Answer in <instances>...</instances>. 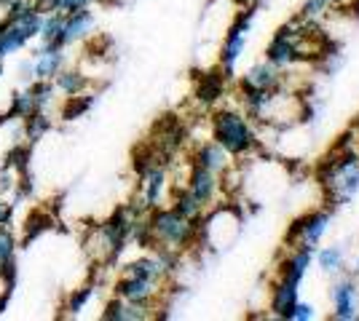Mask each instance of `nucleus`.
Instances as JSON below:
<instances>
[{
    "label": "nucleus",
    "mask_w": 359,
    "mask_h": 321,
    "mask_svg": "<svg viewBox=\"0 0 359 321\" xmlns=\"http://www.w3.org/2000/svg\"><path fill=\"white\" fill-rule=\"evenodd\" d=\"M196 228L198 222L182 217L172 206H156L145 214V230H148L145 249H164L182 255L196 246Z\"/></svg>",
    "instance_id": "obj_1"
},
{
    "label": "nucleus",
    "mask_w": 359,
    "mask_h": 321,
    "mask_svg": "<svg viewBox=\"0 0 359 321\" xmlns=\"http://www.w3.org/2000/svg\"><path fill=\"white\" fill-rule=\"evenodd\" d=\"M212 139L231 158H250L260 148V134L255 129V121L247 113L231 107L212 113Z\"/></svg>",
    "instance_id": "obj_2"
},
{
    "label": "nucleus",
    "mask_w": 359,
    "mask_h": 321,
    "mask_svg": "<svg viewBox=\"0 0 359 321\" xmlns=\"http://www.w3.org/2000/svg\"><path fill=\"white\" fill-rule=\"evenodd\" d=\"M322 187L332 204H346L359 190V150H341L322 166Z\"/></svg>",
    "instance_id": "obj_3"
},
{
    "label": "nucleus",
    "mask_w": 359,
    "mask_h": 321,
    "mask_svg": "<svg viewBox=\"0 0 359 321\" xmlns=\"http://www.w3.org/2000/svg\"><path fill=\"white\" fill-rule=\"evenodd\" d=\"M164 284H156L150 278H140V276H126L121 273V278L113 284V294L121 300H129L137 306H148L153 311H158V297L164 294Z\"/></svg>",
    "instance_id": "obj_4"
},
{
    "label": "nucleus",
    "mask_w": 359,
    "mask_h": 321,
    "mask_svg": "<svg viewBox=\"0 0 359 321\" xmlns=\"http://www.w3.org/2000/svg\"><path fill=\"white\" fill-rule=\"evenodd\" d=\"M327 225H330V214L322 212V209L303 214L300 220L292 222V228H290L285 241L290 244V249H314L322 241V236L327 233Z\"/></svg>",
    "instance_id": "obj_5"
},
{
    "label": "nucleus",
    "mask_w": 359,
    "mask_h": 321,
    "mask_svg": "<svg viewBox=\"0 0 359 321\" xmlns=\"http://www.w3.org/2000/svg\"><path fill=\"white\" fill-rule=\"evenodd\" d=\"M250 24H252V11L241 14L239 19L231 24V30L225 32L223 48H220V67H223L225 78L233 76V67H236V62L241 59V54H244V48H247Z\"/></svg>",
    "instance_id": "obj_6"
},
{
    "label": "nucleus",
    "mask_w": 359,
    "mask_h": 321,
    "mask_svg": "<svg viewBox=\"0 0 359 321\" xmlns=\"http://www.w3.org/2000/svg\"><path fill=\"white\" fill-rule=\"evenodd\" d=\"M169 193V174H166V164H153L140 174V204L145 209H156L164 206V199Z\"/></svg>",
    "instance_id": "obj_7"
},
{
    "label": "nucleus",
    "mask_w": 359,
    "mask_h": 321,
    "mask_svg": "<svg viewBox=\"0 0 359 321\" xmlns=\"http://www.w3.org/2000/svg\"><path fill=\"white\" fill-rule=\"evenodd\" d=\"M185 187L210 209V206H215V201H217L220 190H223V177L210 171V169H201V166H196V164H191Z\"/></svg>",
    "instance_id": "obj_8"
},
{
    "label": "nucleus",
    "mask_w": 359,
    "mask_h": 321,
    "mask_svg": "<svg viewBox=\"0 0 359 321\" xmlns=\"http://www.w3.org/2000/svg\"><path fill=\"white\" fill-rule=\"evenodd\" d=\"M94 27H97V19H94V11H91V8H78V11L65 14V24H62V35H60V46L70 48L73 43L86 41L91 32H94Z\"/></svg>",
    "instance_id": "obj_9"
},
{
    "label": "nucleus",
    "mask_w": 359,
    "mask_h": 321,
    "mask_svg": "<svg viewBox=\"0 0 359 321\" xmlns=\"http://www.w3.org/2000/svg\"><path fill=\"white\" fill-rule=\"evenodd\" d=\"M62 67H67V48L41 46L32 54V80H54Z\"/></svg>",
    "instance_id": "obj_10"
},
{
    "label": "nucleus",
    "mask_w": 359,
    "mask_h": 321,
    "mask_svg": "<svg viewBox=\"0 0 359 321\" xmlns=\"http://www.w3.org/2000/svg\"><path fill=\"white\" fill-rule=\"evenodd\" d=\"M285 83V76L279 67H273L271 62H260L247 70V76L241 78V92H273Z\"/></svg>",
    "instance_id": "obj_11"
},
{
    "label": "nucleus",
    "mask_w": 359,
    "mask_h": 321,
    "mask_svg": "<svg viewBox=\"0 0 359 321\" xmlns=\"http://www.w3.org/2000/svg\"><path fill=\"white\" fill-rule=\"evenodd\" d=\"M330 300H332V319L335 321L357 319L359 290L351 278H348V281H341V284H335L332 292H330Z\"/></svg>",
    "instance_id": "obj_12"
},
{
    "label": "nucleus",
    "mask_w": 359,
    "mask_h": 321,
    "mask_svg": "<svg viewBox=\"0 0 359 321\" xmlns=\"http://www.w3.org/2000/svg\"><path fill=\"white\" fill-rule=\"evenodd\" d=\"M266 62H271V64L279 67V70H285L290 64L300 62L298 46H295V38H292V30H290V27H282V30L271 38L269 48H266Z\"/></svg>",
    "instance_id": "obj_13"
},
{
    "label": "nucleus",
    "mask_w": 359,
    "mask_h": 321,
    "mask_svg": "<svg viewBox=\"0 0 359 321\" xmlns=\"http://www.w3.org/2000/svg\"><path fill=\"white\" fill-rule=\"evenodd\" d=\"M191 164L201 169H210V171L223 177V174L231 171V155L225 153L215 139H201V145H196L194 155H191Z\"/></svg>",
    "instance_id": "obj_14"
},
{
    "label": "nucleus",
    "mask_w": 359,
    "mask_h": 321,
    "mask_svg": "<svg viewBox=\"0 0 359 321\" xmlns=\"http://www.w3.org/2000/svg\"><path fill=\"white\" fill-rule=\"evenodd\" d=\"M102 319L105 321H145V319H156V313H153V308L137 306V303L121 300V297L113 294V300L105 303Z\"/></svg>",
    "instance_id": "obj_15"
},
{
    "label": "nucleus",
    "mask_w": 359,
    "mask_h": 321,
    "mask_svg": "<svg viewBox=\"0 0 359 321\" xmlns=\"http://www.w3.org/2000/svg\"><path fill=\"white\" fill-rule=\"evenodd\" d=\"M298 287L300 284H290V281H276L271 290V313L276 319H287L292 306L298 303Z\"/></svg>",
    "instance_id": "obj_16"
},
{
    "label": "nucleus",
    "mask_w": 359,
    "mask_h": 321,
    "mask_svg": "<svg viewBox=\"0 0 359 321\" xmlns=\"http://www.w3.org/2000/svg\"><path fill=\"white\" fill-rule=\"evenodd\" d=\"M54 89L62 97H75V94H83L89 89V76H83L81 70L75 67H62L60 73L54 76Z\"/></svg>",
    "instance_id": "obj_17"
},
{
    "label": "nucleus",
    "mask_w": 359,
    "mask_h": 321,
    "mask_svg": "<svg viewBox=\"0 0 359 321\" xmlns=\"http://www.w3.org/2000/svg\"><path fill=\"white\" fill-rule=\"evenodd\" d=\"M27 46H30L27 35L19 30L14 22H6V19H0V57L6 59V57H11V54H19V51H25Z\"/></svg>",
    "instance_id": "obj_18"
},
{
    "label": "nucleus",
    "mask_w": 359,
    "mask_h": 321,
    "mask_svg": "<svg viewBox=\"0 0 359 321\" xmlns=\"http://www.w3.org/2000/svg\"><path fill=\"white\" fill-rule=\"evenodd\" d=\"M51 115L46 113V110H35L32 115H27L25 121H22V134H25V142L27 145H38L41 139L51 131Z\"/></svg>",
    "instance_id": "obj_19"
},
{
    "label": "nucleus",
    "mask_w": 359,
    "mask_h": 321,
    "mask_svg": "<svg viewBox=\"0 0 359 321\" xmlns=\"http://www.w3.org/2000/svg\"><path fill=\"white\" fill-rule=\"evenodd\" d=\"M94 102H97V94H91V92L65 97V105H62V110H60L62 121H78V118H83L91 107H94Z\"/></svg>",
    "instance_id": "obj_20"
},
{
    "label": "nucleus",
    "mask_w": 359,
    "mask_h": 321,
    "mask_svg": "<svg viewBox=\"0 0 359 321\" xmlns=\"http://www.w3.org/2000/svg\"><path fill=\"white\" fill-rule=\"evenodd\" d=\"M94 294H97V287H94V284H83V287L73 290L70 294H67L65 306H62L65 316H67V319H78V316L89 308V303L94 300Z\"/></svg>",
    "instance_id": "obj_21"
},
{
    "label": "nucleus",
    "mask_w": 359,
    "mask_h": 321,
    "mask_svg": "<svg viewBox=\"0 0 359 321\" xmlns=\"http://www.w3.org/2000/svg\"><path fill=\"white\" fill-rule=\"evenodd\" d=\"M62 24H65V14H60V11H51V14H43V22H41V35H38L41 46L62 48V46H60Z\"/></svg>",
    "instance_id": "obj_22"
},
{
    "label": "nucleus",
    "mask_w": 359,
    "mask_h": 321,
    "mask_svg": "<svg viewBox=\"0 0 359 321\" xmlns=\"http://www.w3.org/2000/svg\"><path fill=\"white\" fill-rule=\"evenodd\" d=\"M38 110L35 105V99H32V92L30 86H22V89H16L11 94V105H8V115L14 118V121H25L27 115H32Z\"/></svg>",
    "instance_id": "obj_23"
},
{
    "label": "nucleus",
    "mask_w": 359,
    "mask_h": 321,
    "mask_svg": "<svg viewBox=\"0 0 359 321\" xmlns=\"http://www.w3.org/2000/svg\"><path fill=\"white\" fill-rule=\"evenodd\" d=\"M198 99L204 102V105H215L220 97L225 94V76L220 73H207V76H201V83H198Z\"/></svg>",
    "instance_id": "obj_24"
},
{
    "label": "nucleus",
    "mask_w": 359,
    "mask_h": 321,
    "mask_svg": "<svg viewBox=\"0 0 359 321\" xmlns=\"http://www.w3.org/2000/svg\"><path fill=\"white\" fill-rule=\"evenodd\" d=\"M51 225H54V220L48 217V212H43V209L32 212L25 222V244H32L35 238H41L46 230H51Z\"/></svg>",
    "instance_id": "obj_25"
},
{
    "label": "nucleus",
    "mask_w": 359,
    "mask_h": 321,
    "mask_svg": "<svg viewBox=\"0 0 359 321\" xmlns=\"http://www.w3.org/2000/svg\"><path fill=\"white\" fill-rule=\"evenodd\" d=\"M32 92V99H35V105H38V110H51L54 107V102H57V89H54V80H32V83H27Z\"/></svg>",
    "instance_id": "obj_26"
},
{
    "label": "nucleus",
    "mask_w": 359,
    "mask_h": 321,
    "mask_svg": "<svg viewBox=\"0 0 359 321\" xmlns=\"http://www.w3.org/2000/svg\"><path fill=\"white\" fill-rule=\"evenodd\" d=\"M30 155H32V145H22V142H16L14 150L6 155V161H3V166H8L11 171L16 174H27L30 171Z\"/></svg>",
    "instance_id": "obj_27"
},
{
    "label": "nucleus",
    "mask_w": 359,
    "mask_h": 321,
    "mask_svg": "<svg viewBox=\"0 0 359 321\" xmlns=\"http://www.w3.org/2000/svg\"><path fill=\"white\" fill-rule=\"evenodd\" d=\"M344 249H338V246H325L322 252H316V265L325 271V273H338L341 268H344Z\"/></svg>",
    "instance_id": "obj_28"
},
{
    "label": "nucleus",
    "mask_w": 359,
    "mask_h": 321,
    "mask_svg": "<svg viewBox=\"0 0 359 321\" xmlns=\"http://www.w3.org/2000/svg\"><path fill=\"white\" fill-rule=\"evenodd\" d=\"M11 204L14 206H19L22 201H27V199H32L35 196V180H32V174L27 171V174H16V183H14V187H11Z\"/></svg>",
    "instance_id": "obj_29"
},
{
    "label": "nucleus",
    "mask_w": 359,
    "mask_h": 321,
    "mask_svg": "<svg viewBox=\"0 0 359 321\" xmlns=\"http://www.w3.org/2000/svg\"><path fill=\"white\" fill-rule=\"evenodd\" d=\"M16 249H19V241H16L14 230H11V225H3L0 228V268L6 262L16 260Z\"/></svg>",
    "instance_id": "obj_30"
},
{
    "label": "nucleus",
    "mask_w": 359,
    "mask_h": 321,
    "mask_svg": "<svg viewBox=\"0 0 359 321\" xmlns=\"http://www.w3.org/2000/svg\"><path fill=\"white\" fill-rule=\"evenodd\" d=\"M335 6H338V0H306L303 8H300V19L316 22V19H322L325 14H330Z\"/></svg>",
    "instance_id": "obj_31"
},
{
    "label": "nucleus",
    "mask_w": 359,
    "mask_h": 321,
    "mask_svg": "<svg viewBox=\"0 0 359 321\" xmlns=\"http://www.w3.org/2000/svg\"><path fill=\"white\" fill-rule=\"evenodd\" d=\"M94 3H100V0H54V11L70 14V11H78V8H91Z\"/></svg>",
    "instance_id": "obj_32"
},
{
    "label": "nucleus",
    "mask_w": 359,
    "mask_h": 321,
    "mask_svg": "<svg viewBox=\"0 0 359 321\" xmlns=\"http://www.w3.org/2000/svg\"><path fill=\"white\" fill-rule=\"evenodd\" d=\"M316 313H314V306L311 303H295L292 306V311H290V316H287V321H309V319H314Z\"/></svg>",
    "instance_id": "obj_33"
},
{
    "label": "nucleus",
    "mask_w": 359,
    "mask_h": 321,
    "mask_svg": "<svg viewBox=\"0 0 359 321\" xmlns=\"http://www.w3.org/2000/svg\"><path fill=\"white\" fill-rule=\"evenodd\" d=\"M14 209L16 206L8 201V196H0V228L14 222Z\"/></svg>",
    "instance_id": "obj_34"
},
{
    "label": "nucleus",
    "mask_w": 359,
    "mask_h": 321,
    "mask_svg": "<svg viewBox=\"0 0 359 321\" xmlns=\"http://www.w3.org/2000/svg\"><path fill=\"white\" fill-rule=\"evenodd\" d=\"M16 73H19V78H22L25 83H32V57L30 59H25V62H19Z\"/></svg>",
    "instance_id": "obj_35"
},
{
    "label": "nucleus",
    "mask_w": 359,
    "mask_h": 321,
    "mask_svg": "<svg viewBox=\"0 0 359 321\" xmlns=\"http://www.w3.org/2000/svg\"><path fill=\"white\" fill-rule=\"evenodd\" d=\"M6 76V64H3V57H0V78Z\"/></svg>",
    "instance_id": "obj_36"
},
{
    "label": "nucleus",
    "mask_w": 359,
    "mask_h": 321,
    "mask_svg": "<svg viewBox=\"0 0 359 321\" xmlns=\"http://www.w3.org/2000/svg\"><path fill=\"white\" fill-rule=\"evenodd\" d=\"M239 3H244V6H247V3H250V0H239Z\"/></svg>",
    "instance_id": "obj_37"
},
{
    "label": "nucleus",
    "mask_w": 359,
    "mask_h": 321,
    "mask_svg": "<svg viewBox=\"0 0 359 321\" xmlns=\"http://www.w3.org/2000/svg\"><path fill=\"white\" fill-rule=\"evenodd\" d=\"M0 169H3V166H0Z\"/></svg>",
    "instance_id": "obj_38"
}]
</instances>
